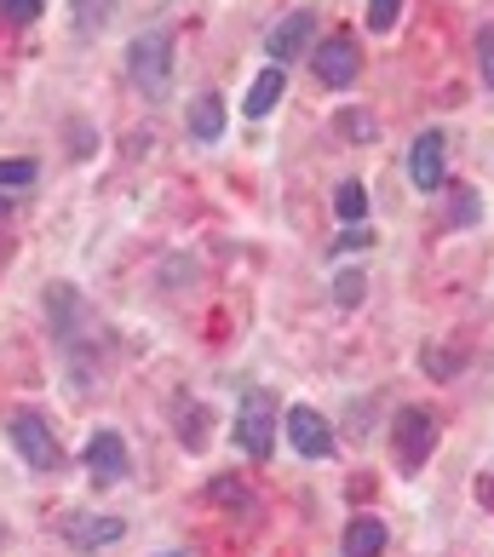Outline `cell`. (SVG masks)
Masks as SVG:
<instances>
[{
    "label": "cell",
    "mask_w": 494,
    "mask_h": 557,
    "mask_svg": "<svg viewBox=\"0 0 494 557\" xmlns=\"http://www.w3.org/2000/svg\"><path fill=\"white\" fill-rule=\"evenodd\" d=\"M35 161L29 156H17V161H0V184H35Z\"/></svg>",
    "instance_id": "24"
},
{
    "label": "cell",
    "mask_w": 494,
    "mask_h": 557,
    "mask_svg": "<svg viewBox=\"0 0 494 557\" xmlns=\"http://www.w3.org/2000/svg\"><path fill=\"white\" fill-rule=\"evenodd\" d=\"M385 552V523L380 518H357L345 529V557H380Z\"/></svg>",
    "instance_id": "14"
},
{
    "label": "cell",
    "mask_w": 494,
    "mask_h": 557,
    "mask_svg": "<svg viewBox=\"0 0 494 557\" xmlns=\"http://www.w3.org/2000/svg\"><path fill=\"white\" fill-rule=\"evenodd\" d=\"M362 294H368V276L362 271H339L334 276V299L339 305H362Z\"/></svg>",
    "instance_id": "20"
},
{
    "label": "cell",
    "mask_w": 494,
    "mask_h": 557,
    "mask_svg": "<svg viewBox=\"0 0 494 557\" xmlns=\"http://www.w3.org/2000/svg\"><path fill=\"white\" fill-rule=\"evenodd\" d=\"M334 133H339L345 144H374V138H380V121H374V110L345 104V110L334 115Z\"/></svg>",
    "instance_id": "15"
},
{
    "label": "cell",
    "mask_w": 494,
    "mask_h": 557,
    "mask_svg": "<svg viewBox=\"0 0 494 557\" xmlns=\"http://www.w3.org/2000/svg\"><path fill=\"white\" fill-rule=\"evenodd\" d=\"M478 58H483V81L494 87V24H483V29H478Z\"/></svg>",
    "instance_id": "25"
},
{
    "label": "cell",
    "mask_w": 494,
    "mask_h": 557,
    "mask_svg": "<svg viewBox=\"0 0 494 557\" xmlns=\"http://www.w3.org/2000/svg\"><path fill=\"white\" fill-rule=\"evenodd\" d=\"M334 213L345 219V224H362V213H368V190L357 178H345L339 190H334Z\"/></svg>",
    "instance_id": "18"
},
{
    "label": "cell",
    "mask_w": 494,
    "mask_h": 557,
    "mask_svg": "<svg viewBox=\"0 0 494 557\" xmlns=\"http://www.w3.org/2000/svg\"><path fill=\"white\" fill-rule=\"evenodd\" d=\"M282 92H287V70H282V64H271V70H259V75H254V87H247L242 110L254 115V121H264V115L276 110V98H282Z\"/></svg>",
    "instance_id": "11"
},
{
    "label": "cell",
    "mask_w": 494,
    "mask_h": 557,
    "mask_svg": "<svg viewBox=\"0 0 494 557\" xmlns=\"http://www.w3.org/2000/svg\"><path fill=\"white\" fill-rule=\"evenodd\" d=\"M443 150H448V138L437 127H425L408 144V178H415V190H443Z\"/></svg>",
    "instance_id": "9"
},
{
    "label": "cell",
    "mask_w": 494,
    "mask_h": 557,
    "mask_svg": "<svg viewBox=\"0 0 494 557\" xmlns=\"http://www.w3.org/2000/svg\"><path fill=\"white\" fill-rule=\"evenodd\" d=\"M64 534H70V546H81V552H92V546H110V541H121V518H70L64 523Z\"/></svg>",
    "instance_id": "13"
},
{
    "label": "cell",
    "mask_w": 494,
    "mask_h": 557,
    "mask_svg": "<svg viewBox=\"0 0 494 557\" xmlns=\"http://www.w3.org/2000/svg\"><path fill=\"white\" fill-rule=\"evenodd\" d=\"M161 557H184V552H161Z\"/></svg>",
    "instance_id": "29"
},
{
    "label": "cell",
    "mask_w": 494,
    "mask_h": 557,
    "mask_svg": "<svg viewBox=\"0 0 494 557\" xmlns=\"http://www.w3.org/2000/svg\"><path fill=\"white\" fill-rule=\"evenodd\" d=\"M7 437L17 443V454H24V466L29 471H58V437H52V425L35 414V408H17V414H7Z\"/></svg>",
    "instance_id": "5"
},
{
    "label": "cell",
    "mask_w": 494,
    "mask_h": 557,
    "mask_svg": "<svg viewBox=\"0 0 494 557\" xmlns=\"http://www.w3.org/2000/svg\"><path fill=\"white\" fill-rule=\"evenodd\" d=\"M208 494H213L219 506H247V500H254V494H247V483H236V478H213Z\"/></svg>",
    "instance_id": "21"
},
{
    "label": "cell",
    "mask_w": 494,
    "mask_h": 557,
    "mask_svg": "<svg viewBox=\"0 0 494 557\" xmlns=\"http://www.w3.org/2000/svg\"><path fill=\"white\" fill-rule=\"evenodd\" d=\"M87 471H92V483H121L127 478V443L115 431H98L87 443Z\"/></svg>",
    "instance_id": "10"
},
{
    "label": "cell",
    "mask_w": 494,
    "mask_h": 557,
    "mask_svg": "<svg viewBox=\"0 0 494 557\" xmlns=\"http://www.w3.org/2000/svg\"><path fill=\"white\" fill-rule=\"evenodd\" d=\"M47 322H52V334H58V345H64L70 357H81V339H98V327H104V322H98V311L75 294L70 282H52L47 287Z\"/></svg>",
    "instance_id": "2"
},
{
    "label": "cell",
    "mask_w": 494,
    "mask_h": 557,
    "mask_svg": "<svg viewBox=\"0 0 494 557\" xmlns=\"http://www.w3.org/2000/svg\"><path fill=\"white\" fill-rule=\"evenodd\" d=\"M115 17V0H75V35H98Z\"/></svg>",
    "instance_id": "17"
},
{
    "label": "cell",
    "mask_w": 494,
    "mask_h": 557,
    "mask_svg": "<svg viewBox=\"0 0 494 557\" xmlns=\"http://www.w3.org/2000/svg\"><path fill=\"white\" fill-rule=\"evenodd\" d=\"M127 75L144 98H168L173 87V35L168 29H144L127 40Z\"/></svg>",
    "instance_id": "1"
},
{
    "label": "cell",
    "mask_w": 494,
    "mask_h": 557,
    "mask_svg": "<svg viewBox=\"0 0 494 557\" xmlns=\"http://www.w3.org/2000/svg\"><path fill=\"white\" fill-rule=\"evenodd\" d=\"M334 247H339V253H351V247H374V236H368L362 224H345V236H339Z\"/></svg>",
    "instance_id": "26"
},
{
    "label": "cell",
    "mask_w": 494,
    "mask_h": 557,
    "mask_svg": "<svg viewBox=\"0 0 494 557\" xmlns=\"http://www.w3.org/2000/svg\"><path fill=\"white\" fill-rule=\"evenodd\" d=\"M391 448H397L403 471H420L431 454H437V414H431V408H403V414L391 420Z\"/></svg>",
    "instance_id": "4"
},
{
    "label": "cell",
    "mask_w": 494,
    "mask_h": 557,
    "mask_svg": "<svg viewBox=\"0 0 494 557\" xmlns=\"http://www.w3.org/2000/svg\"><path fill=\"white\" fill-rule=\"evenodd\" d=\"M276 420H282V408L271 391H247L242 408H236V443L247 460H271V443H276Z\"/></svg>",
    "instance_id": "3"
},
{
    "label": "cell",
    "mask_w": 494,
    "mask_h": 557,
    "mask_svg": "<svg viewBox=\"0 0 494 557\" xmlns=\"http://www.w3.org/2000/svg\"><path fill=\"white\" fill-rule=\"evenodd\" d=\"M178 443L184 448H208V408H201V403L178 408Z\"/></svg>",
    "instance_id": "16"
},
{
    "label": "cell",
    "mask_w": 494,
    "mask_h": 557,
    "mask_svg": "<svg viewBox=\"0 0 494 557\" xmlns=\"http://www.w3.org/2000/svg\"><path fill=\"white\" fill-rule=\"evenodd\" d=\"M478 500H483V511H494V471H483V478H478Z\"/></svg>",
    "instance_id": "27"
},
{
    "label": "cell",
    "mask_w": 494,
    "mask_h": 557,
    "mask_svg": "<svg viewBox=\"0 0 494 557\" xmlns=\"http://www.w3.org/2000/svg\"><path fill=\"white\" fill-rule=\"evenodd\" d=\"M7 208H12V201H7V196H0V219H7Z\"/></svg>",
    "instance_id": "28"
},
{
    "label": "cell",
    "mask_w": 494,
    "mask_h": 557,
    "mask_svg": "<svg viewBox=\"0 0 494 557\" xmlns=\"http://www.w3.org/2000/svg\"><path fill=\"white\" fill-rule=\"evenodd\" d=\"M40 7H47V0H0V17H7V24H35Z\"/></svg>",
    "instance_id": "23"
},
{
    "label": "cell",
    "mask_w": 494,
    "mask_h": 557,
    "mask_svg": "<svg viewBox=\"0 0 494 557\" xmlns=\"http://www.w3.org/2000/svg\"><path fill=\"white\" fill-rule=\"evenodd\" d=\"M311 70H317V81L322 87H351L357 81V70H362V52H357V40L351 35H334V40H322V47L311 52Z\"/></svg>",
    "instance_id": "7"
},
{
    "label": "cell",
    "mask_w": 494,
    "mask_h": 557,
    "mask_svg": "<svg viewBox=\"0 0 494 557\" xmlns=\"http://www.w3.org/2000/svg\"><path fill=\"white\" fill-rule=\"evenodd\" d=\"M184 127H190L196 144H219V133H224V98L219 92H201L196 104H190V115H184Z\"/></svg>",
    "instance_id": "12"
},
{
    "label": "cell",
    "mask_w": 494,
    "mask_h": 557,
    "mask_svg": "<svg viewBox=\"0 0 494 557\" xmlns=\"http://www.w3.org/2000/svg\"><path fill=\"white\" fill-rule=\"evenodd\" d=\"M483 219V201L471 184H455V201H448V224H478Z\"/></svg>",
    "instance_id": "19"
},
{
    "label": "cell",
    "mask_w": 494,
    "mask_h": 557,
    "mask_svg": "<svg viewBox=\"0 0 494 557\" xmlns=\"http://www.w3.org/2000/svg\"><path fill=\"white\" fill-rule=\"evenodd\" d=\"M397 12H403V0H368V29L385 35L391 24H397Z\"/></svg>",
    "instance_id": "22"
},
{
    "label": "cell",
    "mask_w": 494,
    "mask_h": 557,
    "mask_svg": "<svg viewBox=\"0 0 494 557\" xmlns=\"http://www.w3.org/2000/svg\"><path fill=\"white\" fill-rule=\"evenodd\" d=\"M264 52H271V64H294V58L317 52V12H287L282 24L264 35Z\"/></svg>",
    "instance_id": "6"
},
{
    "label": "cell",
    "mask_w": 494,
    "mask_h": 557,
    "mask_svg": "<svg viewBox=\"0 0 494 557\" xmlns=\"http://www.w3.org/2000/svg\"><path fill=\"white\" fill-rule=\"evenodd\" d=\"M282 431H287V443H294L305 460H328V454H334V425H328L317 408H287L282 414Z\"/></svg>",
    "instance_id": "8"
}]
</instances>
